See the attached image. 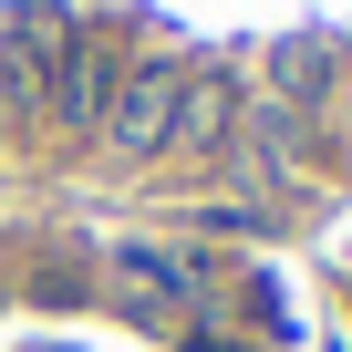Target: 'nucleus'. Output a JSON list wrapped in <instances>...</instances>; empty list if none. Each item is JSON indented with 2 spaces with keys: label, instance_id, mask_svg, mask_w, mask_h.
I'll return each mask as SVG.
<instances>
[{
  "label": "nucleus",
  "instance_id": "nucleus-1",
  "mask_svg": "<svg viewBox=\"0 0 352 352\" xmlns=\"http://www.w3.org/2000/svg\"><path fill=\"white\" fill-rule=\"evenodd\" d=\"M176 52H145L135 73H114V104H104V135H114V155H155L166 145V124H176Z\"/></svg>",
  "mask_w": 352,
  "mask_h": 352
},
{
  "label": "nucleus",
  "instance_id": "nucleus-2",
  "mask_svg": "<svg viewBox=\"0 0 352 352\" xmlns=\"http://www.w3.org/2000/svg\"><path fill=\"white\" fill-rule=\"evenodd\" d=\"M42 104H52L63 124H104V104H114V63H104L94 42H73V52L52 63V83H42Z\"/></svg>",
  "mask_w": 352,
  "mask_h": 352
},
{
  "label": "nucleus",
  "instance_id": "nucleus-3",
  "mask_svg": "<svg viewBox=\"0 0 352 352\" xmlns=\"http://www.w3.org/2000/svg\"><path fill=\"white\" fill-rule=\"evenodd\" d=\"M331 73H342V52L300 32V42H280V52H270V104H290V114H300V104H321V94H331Z\"/></svg>",
  "mask_w": 352,
  "mask_h": 352
},
{
  "label": "nucleus",
  "instance_id": "nucleus-4",
  "mask_svg": "<svg viewBox=\"0 0 352 352\" xmlns=\"http://www.w3.org/2000/svg\"><path fill=\"white\" fill-rule=\"evenodd\" d=\"M228 124V83L218 73H187V83H176V124H166V145H208Z\"/></svg>",
  "mask_w": 352,
  "mask_h": 352
}]
</instances>
